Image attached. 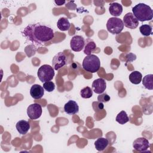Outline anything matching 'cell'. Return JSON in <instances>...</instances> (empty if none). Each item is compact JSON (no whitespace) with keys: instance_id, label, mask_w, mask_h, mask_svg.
<instances>
[{"instance_id":"cell-1","label":"cell","mask_w":153,"mask_h":153,"mask_svg":"<svg viewBox=\"0 0 153 153\" xmlns=\"http://www.w3.org/2000/svg\"><path fill=\"white\" fill-rule=\"evenodd\" d=\"M22 34L27 41L37 45H42L54 36L51 27L39 23L28 25L23 29Z\"/></svg>"},{"instance_id":"cell-2","label":"cell","mask_w":153,"mask_h":153,"mask_svg":"<svg viewBox=\"0 0 153 153\" xmlns=\"http://www.w3.org/2000/svg\"><path fill=\"white\" fill-rule=\"evenodd\" d=\"M133 14L138 21L145 22L151 20L153 11L151 8L143 3H139L132 8Z\"/></svg>"},{"instance_id":"cell-3","label":"cell","mask_w":153,"mask_h":153,"mask_svg":"<svg viewBox=\"0 0 153 153\" xmlns=\"http://www.w3.org/2000/svg\"><path fill=\"white\" fill-rule=\"evenodd\" d=\"M82 68L87 72L95 73L100 67V62L99 57L94 54L87 56L82 62Z\"/></svg>"},{"instance_id":"cell-4","label":"cell","mask_w":153,"mask_h":153,"mask_svg":"<svg viewBox=\"0 0 153 153\" xmlns=\"http://www.w3.org/2000/svg\"><path fill=\"white\" fill-rule=\"evenodd\" d=\"M37 75L41 82L50 81L54 76V68L48 65H43L38 69Z\"/></svg>"},{"instance_id":"cell-5","label":"cell","mask_w":153,"mask_h":153,"mask_svg":"<svg viewBox=\"0 0 153 153\" xmlns=\"http://www.w3.org/2000/svg\"><path fill=\"white\" fill-rule=\"evenodd\" d=\"M106 28L108 31L112 34H119L124 29L123 20L117 17H111L107 22Z\"/></svg>"},{"instance_id":"cell-6","label":"cell","mask_w":153,"mask_h":153,"mask_svg":"<svg viewBox=\"0 0 153 153\" xmlns=\"http://www.w3.org/2000/svg\"><path fill=\"white\" fill-rule=\"evenodd\" d=\"M42 112L41 106L37 103L30 105L27 108V114L29 118L31 120H36L39 118L42 114Z\"/></svg>"},{"instance_id":"cell-7","label":"cell","mask_w":153,"mask_h":153,"mask_svg":"<svg viewBox=\"0 0 153 153\" xmlns=\"http://www.w3.org/2000/svg\"><path fill=\"white\" fill-rule=\"evenodd\" d=\"M85 45L84 38L80 35H75L72 38L70 41V46L72 50L78 52L81 51Z\"/></svg>"},{"instance_id":"cell-8","label":"cell","mask_w":153,"mask_h":153,"mask_svg":"<svg viewBox=\"0 0 153 153\" xmlns=\"http://www.w3.org/2000/svg\"><path fill=\"white\" fill-rule=\"evenodd\" d=\"M66 64V57L62 52L57 53L53 58L52 66L54 69L57 71Z\"/></svg>"},{"instance_id":"cell-9","label":"cell","mask_w":153,"mask_h":153,"mask_svg":"<svg viewBox=\"0 0 153 153\" xmlns=\"http://www.w3.org/2000/svg\"><path fill=\"white\" fill-rule=\"evenodd\" d=\"M123 24L126 27L134 29L139 25V21L134 16L133 13H127L123 17Z\"/></svg>"},{"instance_id":"cell-10","label":"cell","mask_w":153,"mask_h":153,"mask_svg":"<svg viewBox=\"0 0 153 153\" xmlns=\"http://www.w3.org/2000/svg\"><path fill=\"white\" fill-rule=\"evenodd\" d=\"M133 146L136 151L143 152L146 151L149 148V143L147 139L145 137H139L134 140Z\"/></svg>"},{"instance_id":"cell-11","label":"cell","mask_w":153,"mask_h":153,"mask_svg":"<svg viewBox=\"0 0 153 153\" xmlns=\"http://www.w3.org/2000/svg\"><path fill=\"white\" fill-rule=\"evenodd\" d=\"M106 88V82L103 78H98L93 81L92 83V88L95 93L102 94Z\"/></svg>"},{"instance_id":"cell-12","label":"cell","mask_w":153,"mask_h":153,"mask_svg":"<svg viewBox=\"0 0 153 153\" xmlns=\"http://www.w3.org/2000/svg\"><path fill=\"white\" fill-rule=\"evenodd\" d=\"M64 111L68 115H74L78 112L79 106L75 101L70 100L65 104Z\"/></svg>"},{"instance_id":"cell-13","label":"cell","mask_w":153,"mask_h":153,"mask_svg":"<svg viewBox=\"0 0 153 153\" xmlns=\"http://www.w3.org/2000/svg\"><path fill=\"white\" fill-rule=\"evenodd\" d=\"M44 94L43 87L39 84H33L30 89V94L31 97L35 99H39L42 98Z\"/></svg>"},{"instance_id":"cell-14","label":"cell","mask_w":153,"mask_h":153,"mask_svg":"<svg viewBox=\"0 0 153 153\" xmlns=\"http://www.w3.org/2000/svg\"><path fill=\"white\" fill-rule=\"evenodd\" d=\"M17 131L21 134H25L30 129V124L26 120H20L16 125Z\"/></svg>"},{"instance_id":"cell-15","label":"cell","mask_w":153,"mask_h":153,"mask_svg":"<svg viewBox=\"0 0 153 153\" xmlns=\"http://www.w3.org/2000/svg\"><path fill=\"white\" fill-rule=\"evenodd\" d=\"M109 11L115 17L120 16L123 12V7L118 2L111 3L109 7Z\"/></svg>"},{"instance_id":"cell-16","label":"cell","mask_w":153,"mask_h":153,"mask_svg":"<svg viewBox=\"0 0 153 153\" xmlns=\"http://www.w3.org/2000/svg\"><path fill=\"white\" fill-rule=\"evenodd\" d=\"M109 144V141L107 139L104 137H99L94 142V146L98 151H102Z\"/></svg>"},{"instance_id":"cell-17","label":"cell","mask_w":153,"mask_h":153,"mask_svg":"<svg viewBox=\"0 0 153 153\" xmlns=\"http://www.w3.org/2000/svg\"><path fill=\"white\" fill-rule=\"evenodd\" d=\"M57 26L60 30L66 31L69 30L70 28L71 23L68 19L65 17H61L57 21Z\"/></svg>"},{"instance_id":"cell-18","label":"cell","mask_w":153,"mask_h":153,"mask_svg":"<svg viewBox=\"0 0 153 153\" xmlns=\"http://www.w3.org/2000/svg\"><path fill=\"white\" fill-rule=\"evenodd\" d=\"M129 80L130 81L134 84H139L141 81H142V75L140 72H139V71H134L132 72L130 75H129Z\"/></svg>"},{"instance_id":"cell-19","label":"cell","mask_w":153,"mask_h":153,"mask_svg":"<svg viewBox=\"0 0 153 153\" xmlns=\"http://www.w3.org/2000/svg\"><path fill=\"white\" fill-rule=\"evenodd\" d=\"M142 84L145 88L148 90L153 89V75L148 74L145 75L142 79Z\"/></svg>"},{"instance_id":"cell-20","label":"cell","mask_w":153,"mask_h":153,"mask_svg":"<svg viewBox=\"0 0 153 153\" xmlns=\"http://www.w3.org/2000/svg\"><path fill=\"white\" fill-rule=\"evenodd\" d=\"M129 121V118L126 111H121L116 117V121L120 124H124Z\"/></svg>"},{"instance_id":"cell-21","label":"cell","mask_w":153,"mask_h":153,"mask_svg":"<svg viewBox=\"0 0 153 153\" xmlns=\"http://www.w3.org/2000/svg\"><path fill=\"white\" fill-rule=\"evenodd\" d=\"M139 30L141 34L143 36H148L152 35V27L149 25H142L139 27Z\"/></svg>"},{"instance_id":"cell-22","label":"cell","mask_w":153,"mask_h":153,"mask_svg":"<svg viewBox=\"0 0 153 153\" xmlns=\"http://www.w3.org/2000/svg\"><path fill=\"white\" fill-rule=\"evenodd\" d=\"M96 45L94 41L88 42L84 47V53L87 56L90 55L91 54V53L96 49Z\"/></svg>"},{"instance_id":"cell-23","label":"cell","mask_w":153,"mask_h":153,"mask_svg":"<svg viewBox=\"0 0 153 153\" xmlns=\"http://www.w3.org/2000/svg\"><path fill=\"white\" fill-rule=\"evenodd\" d=\"M80 95L84 99H88L93 96V91L90 87H85L80 91Z\"/></svg>"},{"instance_id":"cell-24","label":"cell","mask_w":153,"mask_h":153,"mask_svg":"<svg viewBox=\"0 0 153 153\" xmlns=\"http://www.w3.org/2000/svg\"><path fill=\"white\" fill-rule=\"evenodd\" d=\"M43 88L48 92L53 91L55 88V84L52 81L45 82L43 84Z\"/></svg>"},{"instance_id":"cell-25","label":"cell","mask_w":153,"mask_h":153,"mask_svg":"<svg viewBox=\"0 0 153 153\" xmlns=\"http://www.w3.org/2000/svg\"><path fill=\"white\" fill-rule=\"evenodd\" d=\"M110 96L106 94V93H102L100 94L97 96V100L99 102H102V103H106L110 100Z\"/></svg>"},{"instance_id":"cell-26","label":"cell","mask_w":153,"mask_h":153,"mask_svg":"<svg viewBox=\"0 0 153 153\" xmlns=\"http://www.w3.org/2000/svg\"><path fill=\"white\" fill-rule=\"evenodd\" d=\"M93 109L94 110V111L97 112L103 109L104 105L102 102H100L99 101L94 102L93 103Z\"/></svg>"},{"instance_id":"cell-27","label":"cell","mask_w":153,"mask_h":153,"mask_svg":"<svg viewBox=\"0 0 153 153\" xmlns=\"http://www.w3.org/2000/svg\"><path fill=\"white\" fill-rule=\"evenodd\" d=\"M136 59V56L135 54L133 53H129L127 55V62H132L133 60H135Z\"/></svg>"},{"instance_id":"cell-28","label":"cell","mask_w":153,"mask_h":153,"mask_svg":"<svg viewBox=\"0 0 153 153\" xmlns=\"http://www.w3.org/2000/svg\"><path fill=\"white\" fill-rule=\"evenodd\" d=\"M54 2L57 5H62L65 3V1H55Z\"/></svg>"}]
</instances>
